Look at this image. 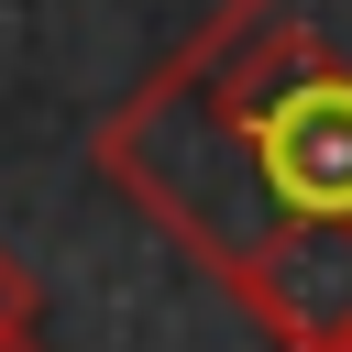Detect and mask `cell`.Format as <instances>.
I'll list each match as a JSON object with an SVG mask.
<instances>
[{"mask_svg":"<svg viewBox=\"0 0 352 352\" xmlns=\"http://www.w3.org/2000/svg\"><path fill=\"white\" fill-rule=\"evenodd\" d=\"M198 275L275 231H352V0H220L88 143Z\"/></svg>","mask_w":352,"mask_h":352,"instance_id":"6da1fadb","label":"cell"},{"mask_svg":"<svg viewBox=\"0 0 352 352\" xmlns=\"http://www.w3.org/2000/svg\"><path fill=\"white\" fill-rule=\"evenodd\" d=\"M33 319H44V275H33V264L0 242V341H22Z\"/></svg>","mask_w":352,"mask_h":352,"instance_id":"7a4b0ae2","label":"cell"},{"mask_svg":"<svg viewBox=\"0 0 352 352\" xmlns=\"http://www.w3.org/2000/svg\"><path fill=\"white\" fill-rule=\"evenodd\" d=\"M0 352H44V341H33V330H22V341H0Z\"/></svg>","mask_w":352,"mask_h":352,"instance_id":"3957f363","label":"cell"}]
</instances>
